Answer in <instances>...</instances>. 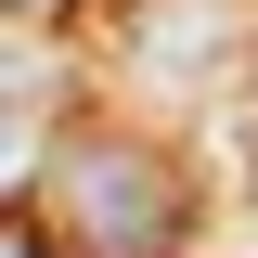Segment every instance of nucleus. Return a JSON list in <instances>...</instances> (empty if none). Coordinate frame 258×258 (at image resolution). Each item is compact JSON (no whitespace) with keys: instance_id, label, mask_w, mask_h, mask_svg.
I'll list each match as a JSON object with an SVG mask.
<instances>
[{"instance_id":"1","label":"nucleus","mask_w":258,"mask_h":258,"mask_svg":"<svg viewBox=\"0 0 258 258\" xmlns=\"http://www.w3.org/2000/svg\"><path fill=\"white\" fill-rule=\"evenodd\" d=\"M39 220L64 258H181L194 245V168L129 129H64L39 155Z\"/></svg>"},{"instance_id":"2","label":"nucleus","mask_w":258,"mask_h":258,"mask_svg":"<svg viewBox=\"0 0 258 258\" xmlns=\"http://www.w3.org/2000/svg\"><path fill=\"white\" fill-rule=\"evenodd\" d=\"M26 181H39V142H26V116H0V207H26Z\"/></svg>"},{"instance_id":"3","label":"nucleus","mask_w":258,"mask_h":258,"mask_svg":"<svg viewBox=\"0 0 258 258\" xmlns=\"http://www.w3.org/2000/svg\"><path fill=\"white\" fill-rule=\"evenodd\" d=\"M0 258H64V245H52V220H39V207H0Z\"/></svg>"},{"instance_id":"4","label":"nucleus","mask_w":258,"mask_h":258,"mask_svg":"<svg viewBox=\"0 0 258 258\" xmlns=\"http://www.w3.org/2000/svg\"><path fill=\"white\" fill-rule=\"evenodd\" d=\"M0 13H64V0H0Z\"/></svg>"}]
</instances>
